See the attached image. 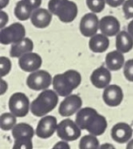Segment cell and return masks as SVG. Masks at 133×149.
<instances>
[{"label":"cell","mask_w":133,"mask_h":149,"mask_svg":"<svg viewBox=\"0 0 133 149\" xmlns=\"http://www.w3.org/2000/svg\"><path fill=\"white\" fill-rule=\"evenodd\" d=\"M100 26V20L95 13H86L81 19L80 31L81 33L85 37H92L97 33Z\"/></svg>","instance_id":"8fae6325"},{"label":"cell","mask_w":133,"mask_h":149,"mask_svg":"<svg viewBox=\"0 0 133 149\" xmlns=\"http://www.w3.org/2000/svg\"><path fill=\"white\" fill-rule=\"evenodd\" d=\"M59 95L54 90H44L31 103V112L35 117H44L58 104Z\"/></svg>","instance_id":"3957f363"},{"label":"cell","mask_w":133,"mask_h":149,"mask_svg":"<svg viewBox=\"0 0 133 149\" xmlns=\"http://www.w3.org/2000/svg\"><path fill=\"white\" fill-rule=\"evenodd\" d=\"M82 129L78 125L69 118H66L60 121L57 126V135L62 140L75 141L81 137Z\"/></svg>","instance_id":"52a82bcc"},{"label":"cell","mask_w":133,"mask_h":149,"mask_svg":"<svg viewBox=\"0 0 133 149\" xmlns=\"http://www.w3.org/2000/svg\"><path fill=\"white\" fill-rule=\"evenodd\" d=\"M116 50L124 54L130 52L133 48V38L126 31H121L116 38Z\"/></svg>","instance_id":"44dd1931"},{"label":"cell","mask_w":133,"mask_h":149,"mask_svg":"<svg viewBox=\"0 0 133 149\" xmlns=\"http://www.w3.org/2000/svg\"><path fill=\"white\" fill-rule=\"evenodd\" d=\"M128 32L133 38V20H131L128 25Z\"/></svg>","instance_id":"74e56055"},{"label":"cell","mask_w":133,"mask_h":149,"mask_svg":"<svg viewBox=\"0 0 133 149\" xmlns=\"http://www.w3.org/2000/svg\"><path fill=\"white\" fill-rule=\"evenodd\" d=\"M99 149H116V147L110 143H104L100 146Z\"/></svg>","instance_id":"d590c367"},{"label":"cell","mask_w":133,"mask_h":149,"mask_svg":"<svg viewBox=\"0 0 133 149\" xmlns=\"http://www.w3.org/2000/svg\"><path fill=\"white\" fill-rule=\"evenodd\" d=\"M9 110L18 118L26 117L31 111V104L27 96L22 92L12 94L9 99Z\"/></svg>","instance_id":"8992f818"},{"label":"cell","mask_w":133,"mask_h":149,"mask_svg":"<svg viewBox=\"0 0 133 149\" xmlns=\"http://www.w3.org/2000/svg\"><path fill=\"white\" fill-rule=\"evenodd\" d=\"M12 134L15 139H20V138L33 139V137L35 134V131L32 125H30L26 123H19V124H17L12 128Z\"/></svg>","instance_id":"603a6c76"},{"label":"cell","mask_w":133,"mask_h":149,"mask_svg":"<svg viewBox=\"0 0 133 149\" xmlns=\"http://www.w3.org/2000/svg\"><path fill=\"white\" fill-rule=\"evenodd\" d=\"M123 12L126 19H133V0H125L123 5Z\"/></svg>","instance_id":"f546056e"},{"label":"cell","mask_w":133,"mask_h":149,"mask_svg":"<svg viewBox=\"0 0 133 149\" xmlns=\"http://www.w3.org/2000/svg\"><path fill=\"white\" fill-rule=\"evenodd\" d=\"M133 130L131 126L126 123L121 122L116 124L110 132L111 138L117 143L123 144L128 142L132 137Z\"/></svg>","instance_id":"5bb4252c"},{"label":"cell","mask_w":133,"mask_h":149,"mask_svg":"<svg viewBox=\"0 0 133 149\" xmlns=\"http://www.w3.org/2000/svg\"><path fill=\"white\" fill-rule=\"evenodd\" d=\"M126 149H133V139L130 140L126 146Z\"/></svg>","instance_id":"f35d334b"},{"label":"cell","mask_w":133,"mask_h":149,"mask_svg":"<svg viewBox=\"0 0 133 149\" xmlns=\"http://www.w3.org/2000/svg\"><path fill=\"white\" fill-rule=\"evenodd\" d=\"M92 84L97 89H105L109 85L111 81V74L109 68L100 67L93 71L90 76Z\"/></svg>","instance_id":"9a60e30c"},{"label":"cell","mask_w":133,"mask_h":149,"mask_svg":"<svg viewBox=\"0 0 133 149\" xmlns=\"http://www.w3.org/2000/svg\"><path fill=\"white\" fill-rule=\"evenodd\" d=\"M34 10L33 7L25 0H20L16 4L14 8V15L20 21H26L28 19H31L33 12Z\"/></svg>","instance_id":"7402d4cb"},{"label":"cell","mask_w":133,"mask_h":149,"mask_svg":"<svg viewBox=\"0 0 133 149\" xmlns=\"http://www.w3.org/2000/svg\"><path fill=\"white\" fill-rule=\"evenodd\" d=\"M8 20H9L8 14L2 10L1 13H0V28L2 29V28L6 27V25L7 24Z\"/></svg>","instance_id":"4dcf8cb0"},{"label":"cell","mask_w":133,"mask_h":149,"mask_svg":"<svg viewBox=\"0 0 133 149\" xmlns=\"http://www.w3.org/2000/svg\"><path fill=\"white\" fill-rule=\"evenodd\" d=\"M42 65V58L39 54L29 52L19 58V68L26 72H34L39 70Z\"/></svg>","instance_id":"7c38bea8"},{"label":"cell","mask_w":133,"mask_h":149,"mask_svg":"<svg viewBox=\"0 0 133 149\" xmlns=\"http://www.w3.org/2000/svg\"><path fill=\"white\" fill-rule=\"evenodd\" d=\"M76 123L82 130H86L95 136L103 134L108 126L106 118L91 107L81 109L76 114Z\"/></svg>","instance_id":"6da1fadb"},{"label":"cell","mask_w":133,"mask_h":149,"mask_svg":"<svg viewBox=\"0 0 133 149\" xmlns=\"http://www.w3.org/2000/svg\"><path fill=\"white\" fill-rule=\"evenodd\" d=\"M53 19V14L49 10L44 8H38L33 12L31 16L32 24L37 28H46L47 27Z\"/></svg>","instance_id":"e0dca14e"},{"label":"cell","mask_w":133,"mask_h":149,"mask_svg":"<svg viewBox=\"0 0 133 149\" xmlns=\"http://www.w3.org/2000/svg\"><path fill=\"white\" fill-rule=\"evenodd\" d=\"M33 47H34V45H33V40L31 39L26 37L22 40H20L17 43L12 44L11 50H10V55H11V57L19 58L23 54L32 52L33 50Z\"/></svg>","instance_id":"ac0fdd59"},{"label":"cell","mask_w":133,"mask_h":149,"mask_svg":"<svg viewBox=\"0 0 133 149\" xmlns=\"http://www.w3.org/2000/svg\"><path fill=\"white\" fill-rule=\"evenodd\" d=\"M103 99L108 106H118L123 99V92L122 88L116 84L107 86L103 91Z\"/></svg>","instance_id":"4fadbf2b"},{"label":"cell","mask_w":133,"mask_h":149,"mask_svg":"<svg viewBox=\"0 0 133 149\" xmlns=\"http://www.w3.org/2000/svg\"><path fill=\"white\" fill-rule=\"evenodd\" d=\"M86 4L89 9L95 13H99L105 8V0H86Z\"/></svg>","instance_id":"484cf974"},{"label":"cell","mask_w":133,"mask_h":149,"mask_svg":"<svg viewBox=\"0 0 133 149\" xmlns=\"http://www.w3.org/2000/svg\"><path fill=\"white\" fill-rule=\"evenodd\" d=\"M12 69V61L9 58L6 56L0 57V73L1 77H4L10 73Z\"/></svg>","instance_id":"83f0119b"},{"label":"cell","mask_w":133,"mask_h":149,"mask_svg":"<svg viewBox=\"0 0 133 149\" xmlns=\"http://www.w3.org/2000/svg\"><path fill=\"white\" fill-rule=\"evenodd\" d=\"M123 76L128 81L133 82V59L128 60L124 63Z\"/></svg>","instance_id":"f1b7e54d"},{"label":"cell","mask_w":133,"mask_h":149,"mask_svg":"<svg viewBox=\"0 0 133 149\" xmlns=\"http://www.w3.org/2000/svg\"><path fill=\"white\" fill-rule=\"evenodd\" d=\"M58 126L57 118L53 116H44L39 121L35 134L40 139H48L53 135Z\"/></svg>","instance_id":"30bf717a"},{"label":"cell","mask_w":133,"mask_h":149,"mask_svg":"<svg viewBox=\"0 0 133 149\" xmlns=\"http://www.w3.org/2000/svg\"><path fill=\"white\" fill-rule=\"evenodd\" d=\"M9 1L10 0H0V8L2 10L6 8L9 5Z\"/></svg>","instance_id":"8d00e7d4"},{"label":"cell","mask_w":133,"mask_h":149,"mask_svg":"<svg viewBox=\"0 0 133 149\" xmlns=\"http://www.w3.org/2000/svg\"><path fill=\"white\" fill-rule=\"evenodd\" d=\"M48 10L62 23L73 22L78 14L77 5L70 0H49Z\"/></svg>","instance_id":"277c9868"},{"label":"cell","mask_w":133,"mask_h":149,"mask_svg":"<svg viewBox=\"0 0 133 149\" xmlns=\"http://www.w3.org/2000/svg\"><path fill=\"white\" fill-rule=\"evenodd\" d=\"M12 149H33L32 139L30 138L16 139Z\"/></svg>","instance_id":"4316f807"},{"label":"cell","mask_w":133,"mask_h":149,"mask_svg":"<svg viewBox=\"0 0 133 149\" xmlns=\"http://www.w3.org/2000/svg\"><path fill=\"white\" fill-rule=\"evenodd\" d=\"M7 89H8V84H7V83H6L4 79H2V81H1V91H0V95L3 96V95L6 92Z\"/></svg>","instance_id":"e575fe53"},{"label":"cell","mask_w":133,"mask_h":149,"mask_svg":"<svg viewBox=\"0 0 133 149\" xmlns=\"http://www.w3.org/2000/svg\"><path fill=\"white\" fill-rule=\"evenodd\" d=\"M105 1L108 6H109L110 7L116 8V7H118V6L123 5L125 0H105Z\"/></svg>","instance_id":"d6a6232c"},{"label":"cell","mask_w":133,"mask_h":149,"mask_svg":"<svg viewBox=\"0 0 133 149\" xmlns=\"http://www.w3.org/2000/svg\"><path fill=\"white\" fill-rule=\"evenodd\" d=\"M53 84V77L46 70H36L32 72L26 78V85L33 91L46 90Z\"/></svg>","instance_id":"ba28073f"},{"label":"cell","mask_w":133,"mask_h":149,"mask_svg":"<svg viewBox=\"0 0 133 149\" xmlns=\"http://www.w3.org/2000/svg\"><path fill=\"white\" fill-rule=\"evenodd\" d=\"M105 63L109 70L117 71L124 66V56L123 53L118 50L111 51L107 54L105 57Z\"/></svg>","instance_id":"ffe728a7"},{"label":"cell","mask_w":133,"mask_h":149,"mask_svg":"<svg viewBox=\"0 0 133 149\" xmlns=\"http://www.w3.org/2000/svg\"><path fill=\"white\" fill-rule=\"evenodd\" d=\"M97 136L93 134H88L83 136L80 142H79V148L80 149H99L100 143Z\"/></svg>","instance_id":"cb8c5ba5"},{"label":"cell","mask_w":133,"mask_h":149,"mask_svg":"<svg viewBox=\"0 0 133 149\" xmlns=\"http://www.w3.org/2000/svg\"><path fill=\"white\" fill-rule=\"evenodd\" d=\"M52 149H70V146L69 145L68 141L61 140L57 142Z\"/></svg>","instance_id":"1f68e13d"},{"label":"cell","mask_w":133,"mask_h":149,"mask_svg":"<svg viewBox=\"0 0 133 149\" xmlns=\"http://www.w3.org/2000/svg\"><path fill=\"white\" fill-rule=\"evenodd\" d=\"M109 46V40L108 36L103 33H96L90 37L89 41V49L94 53H103Z\"/></svg>","instance_id":"d6986e66"},{"label":"cell","mask_w":133,"mask_h":149,"mask_svg":"<svg viewBox=\"0 0 133 149\" xmlns=\"http://www.w3.org/2000/svg\"><path fill=\"white\" fill-rule=\"evenodd\" d=\"M26 38V28L21 23H13L0 31V42L2 45L17 43Z\"/></svg>","instance_id":"5b68a950"},{"label":"cell","mask_w":133,"mask_h":149,"mask_svg":"<svg viewBox=\"0 0 133 149\" xmlns=\"http://www.w3.org/2000/svg\"><path fill=\"white\" fill-rule=\"evenodd\" d=\"M25 1H26L33 7V10L39 8L42 3V0H25Z\"/></svg>","instance_id":"836d02e7"},{"label":"cell","mask_w":133,"mask_h":149,"mask_svg":"<svg viewBox=\"0 0 133 149\" xmlns=\"http://www.w3.org/2000/svg\"><path fill=\"white\" fill-rule=\"evenodd\" d=\"M17 117L12 112L3 113L0 117V127L3 131H10L17 125Z\"/></svg>","instance_id":"d4e9b609"},{"label":"cell","mask_w":133,"mask_h":149,"mask_svg":"<svg viewBox=\"0 0 133 149\" xmlns=\"http://www.w3.org/2000/svg\"><path fill=\"white\" fill-rule=\"evenodd\" d=\"M82 83L81 74L74 69L58 74L53 77V87L56 93L60 97L71 95L74 90L79 87Z\"/></svg>","instance_id":"7a4b0ae2"},{"label":"cell","mask_w":133,"mask_h":149,"mask_svg":"<svg viewBox=\"0 0 133 149\" xmlns=\"http://www.w3.org/2000/svg\"><path fill=\"white\" fill-rule=\"evenodd\" d=\"M82 106V100L80 96L71 94L66 97L59 106V113L62 117H70L78 112Z\"/></svg>","instance_id":"9c48e42d"},{"label":"cell","mask_w":133,"mask_h":149,"mask_svg":"<svg viewBox=\"0 0 133 149\" xmlns=\"http://www.w3.org/2000/svg\"><path fill=\"white\" fill-rule=\"evenodd\" d=\"M99 30L108 37L116 36L120 32V23L114 16H105L100 20Z\"/></svg>","instance_id":"2e32d148"}]
</instances>
